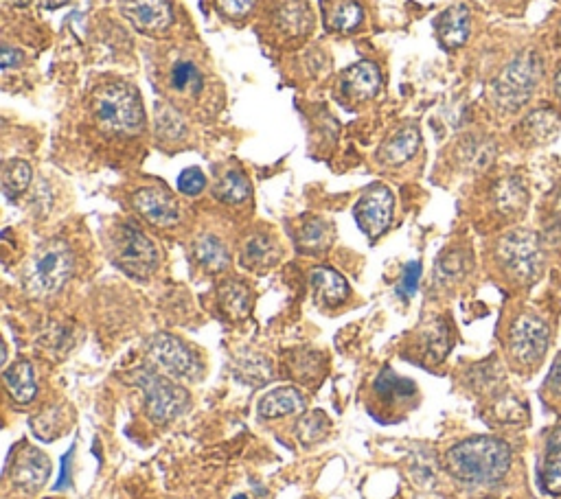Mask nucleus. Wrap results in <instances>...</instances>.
<instances>
[{
	"label": "nucleus",
	"mask_w": 561,
	"mask_h": 499,
	"mask_svg": "<svg viewBox=\"0 0 561 499\" xmlns=\"http://www.w3.org/2000/svg\"><path fill=\"white\" fill-rule=\"evenodd\" d=\"M119 9L136 31L150 36L174 25V9L169 0H119Z\"/></svg>",
	"instance_id": "nucleus-11"
},
{
	"label": "nucleus",
	"mask_w": 561,
	"mask_h": 499,
	"mask_svg": "<svg viewBox=\"0 0 561 499\" xmlns=\"http://www.w3.org/2000/svg\"><path fill=\"white\" fill-rule=\"evenodd\" d=\"M217 9L228 18H244L250 14V9L255 7L257 0H215Z\"/></svg>",
	"instance_id": "nucleus-43"
},
{
	"label": "nucleus",
	"mask_w": 561,
	"mask_h": 499,
	"mask_svg": "<svg viewBox=\"0 0 561 499\" xmlns=\"http://www.w3.org/2000/svg\"><path fill=\"white\" fill-rule=\"evenodd\" d=\"M202 75L198 71V66L189 60H180L171 66L169 73V86L176 92H191V95H198L202 90Z\"/></svg>",
	"instance_id": "nucleus-36"
},
{
	"label": "nucleus",
	"mask_w": 561,
	"mask_h": 499,
	"mask_svg": "<svg viewBox=\"0 0 561 499\" xmlns=\"http://www.w3.org/2000/svg\"><path fill=\"white\" fill-rule=\"evenodd\" d=\"M544 66L535 51H524L515 55L505 71L491 84V97L496 106L505 112L520 110L531 99L537 84L542 81Z\"/></svg>",
	"instance_id": "nucleus-4"
},
{
	"label": "nucleus",
	"mask_w": 561,
	"mask_h": 499,
	"mask_svg": "<svg viewBox=\"0 0 561 499\" xmlns=\"http://www.w3.org/2000/svg\"><path fill=\"white\" fill-rule=\"evenodd\" d=\"M469 29H472V16L465 5H454L445 9L437 20V33L445 49H459L469 38Z\"/></svg>",
	"instance_id": "nucleus-18"
},
{
	"label": "nucleus",
	"mask_w": 561,
	"mask_h": 499,
	"mask_svg": "<svg viewBox=\"0 0 561 499\" xmlns=\"http://www.w3.org/2000/svg\"><path fill=\"white\" fill-rule=\"evenodd\" d=\"M193 257H196L200 268L211 274L224 272L228 265H231V254L224 246L222 239H217L215 235H202L193 243Z\"/></svg>",
	"instance_id": "nucleus-26"
},
{
	"label": "nucleus",
	"mask_w": 561,
	"mask_h": 499,
	"mask_svg": "<svg viewBox=\"0 0 561 499\" xmlns=\"http://www.w3.org/2000/svg\"><path fill=\"white\" fill-rule=\"evenodd\" d=\"M274 25L285 36H307L314 27L312 9L305 0H283L274 11Z\"/></svg>",
	"instance_id": "nucleus-19"
},
{
	"label": "nucleus",
	"mask_w": 561,
	"mask_h": 499,
	"mask_svg": "<svg viewBox=\"0 0 561 499\" xmlns=\"http://www.w3.org/2000/svg\"><path fill=\"white\" fill-rule=\"evenodd\" d=\"M134 379L145 394V410L154 423L165 425L169 421L178 419V416L187 410L189 405L187 390L180 388L176 381H171L169 377L160 375L156 368L143 366L136 370Z\"/></svg>",
	"instance_id": "nucleus-7"
},
{
	"label": "nucleus",
	"mask_w": 561,
	"mask_h": 499,
	"mask_svg": "<svg viewBox=\"0 0 561 499\" xmlns=\"http://www.w3.org/2000/svg\"><path fill=\"white\" fill-rule=\"evenodd\" d=\"M309 285H312L316 305L329 307V309L345 305L351 294L347 278L331 268L312 270V274H309Z\"/></svg>",
	"instance_id": "nucleus-16"
},
{
	"label": "nucleus",
	"mask_w": 561,
	"mask_h": 499,
	"mask_svg": "<svg viewBox=\"0 0 561 499\" xmlns=\"http://www.w3.org/2000/svg\"><path fill=\"white\" fill-rule=\"evenodd\" d=\"M494 414L498 416V421H502V423H520V419L524 416V405H520L518 399L505 397V399L496 401Z\"/></svg>",
	"instance_id": "nucleus-42"
},
{
	"label": "nucleus",
	"mask_w": 561,
	"mask_h": 499,
	"mask_svg": "<svg viewBox=\"0 0 561 499\" xmlns=\"http://www.w3.org/2000/svg\"><path fill=\"white\" fill-rule=\"evenodd\" d=\"M95 121L103 132L134 134L145 123L139 92L128 84H108L97 90L93 99Z\"/></svg>",
	"instance_id": "nucleus-3"
},
{
	"label": "nucleus",
	"mask_w": 561,
	"mask_h": 499,
	"mask_svg": "<svg viewBox=\"0 0 561 499\" xmlns=\"http://www.w3.org/2000/svg\"><path fill=\"white\" fill-rule=\"evenodd\" d=\"M110 257L117 268L132 278H147L158 268V250L152 239L132 224L114 228L110 237Z\"/></svg>",
	"instance_id": "nucleus-6"
},
{
	"label": "nucleus",
	"mask_w": 561,
	"mask_h": 499,
	"mask_svg": "<svg viewBox=\"0 0 561 499\" xmlns=\"http://www.w3.org/2000/svg\"><path fill=\"white\" fill-rule=\"evenodd\" d=\"M3 379H5V388L9 392V397L16 403L27 405L36 399L38 381H36V375H33V366L27 362V359H20V362H16L14 366L5 368Z\"/></svg>",
	"instance_id": "nucleus-22"
},
{
	"label": "nucleus",
	"mask_w": 561,
	"mask_h": 499,
	"mask_svg": "<svg viewBox=\"0 0 561 499\" xmlns=\"http://www.w3.org/2000/svg\"><path fill=\"white\" fill-rule=\"evenodd\" d=\"M555 90H557V95L561 99V71L557 73V79H555Z\"/></svg>",
	"instance_id": "nucleus-49"
},
{
	"label": "nucleus",
	"mask_w": 561,
	"mask_h": 499,
	"mask_svg": "<svg viewBox=\"0 0 561 499\" xmlns=\"http://www.w3.org/2000/svg\"><path fill=\"white\" fill-rule=\"evenodd\" d=\"M329 432H331V419L323 410L301 414L299 423L294 427L296 440H299L303 447H314L318 443H323Z\"/></svg>",
	"instance_id": "nucleus-30"
},
{
	"label": "nucleus",
	"mask_w": 561,
	"mask_h": 499,
	"mask_svg": "<svg viewBox=\"0 0 561 499\" xmlns=\"http://www.w3.org/2000/svg\"><path fill=\"white\" fill-rule=\"evenodd\" d=\"M281 257V250L266 232H255L244 241L242 248V263L248 265L253 270H266L270 265H274Z\"/></svg>",
	"instance_id": "nucleus-25"
},
{
	"label": "nucleus",
	"mask_w": 561,
	"mask_h": 499,
	"mask_svg": "<svg viewBox=\"0 0 561 499\" xmlns=\"http://www.w3.org/2000/svg\"><path fill=\"white\" fill-rule=\"evenodd\" d=\"M540 486L546 495H561V427L548 436L540 464Z\"/></svg>",
	"instance_id": "nucleus-24"
},
{
	"label": "nucleus",
	"mask_w": 561,
	"mask_h": 499,
	"mask_svg": "<svg viewBox=\"0 0 561 499\" xmlns=\"http://www.w3.org/2000/svg\"><path fill=\"white\" fill-rule=\"evenodd\" d=\"M217 303L228 320H246L253 309V294L239 281H226L217 289Z\"/></svg>",
	"instance_id": "nucleus-23"
},
{
	"label": "nucleus",
	"mask_w": 561,
	"mask_h": 499,
	"mask_svg": "<svg viewBox=\"0 0 561 499\" xmlns=\"http://www.w3.org/2000/svg\"><path fill=\"white\" fill-rule=\"evenodd\" d=\"M496 257L500 268L518 283H533L542 272L544 248L533 230H511L498 241Z\"/></svg>",
	"instance_id": "nucleus-5"
},
{
	"label": "nucleus",
	"mask_w": 561,
	"mask_h": 499,
	"mask_svg": "<svg viewBox=\"0 0 561 499\" xmlns=\"http://www.w3.org/2000/svg\"><path fill=\"white\" fill-rule=\"evenodd\" d=\"M20 64V53L16 49H9V46H5L3 49V68H16Z\"/></svg>",
	"instance_id": "nucleus-46"
},
{
	"label": "nucleus",
	"mask_w": 561,
	"mask_h": 499,
	"mask_svg": "<svg viewBox=\"0 0 561 499\" xmlns=\"http://www.w3.org/2000/svg\"><path fill=\"white\" fill-rule=\"evenodd\" d=\"M419 281H421V263L410 261L402 272V278H399L397 296L406 298V300L415 296L417 289H419Z\"/></svg>",
	"instance_id": "nucleus-41"
},
{
	"label": "nucleus",
	"mask_w": 561,
	"mask_h": 499,
	"mask_svg": "<svg viewBox=\"0 0 561 499\" xmlns=\"http://www.w3.org/2000/svg\"><path fill=\"white\" fill-rule=\"evenodd\" d=\"M511 447L494 436H474L445 454V467L463 484L487 486L500 482L511 469Z\"/></svg>",
	"instance_id": "nucleus-1"
},
{
	"label": "nucleus",
	"mask_w": 561,
	"mask_h": 499,
	"mask_svg": "<svg viewBox=\"0 0 561 499\" xmlns=\"http://www.w3.org/2000/svg\"><path fill=\"white\" fill-rule=\"evenodd\" d=\"M334 228L331 224H327L325 219L320 217H312L307 222L301 224L299 232H296V246H299L303 252H325L331 241H334Z\"/></svg>",
	"instance_id": "nucleus-28"
},
{
	"label": "nucleus",
	"mask_w": 561,
	"mask_h": 499,
	"mask_svg": "<svg viewBox=\"0 0 561 499\" xmlns=\"http://www.w3.org/2000/svg\"><path fill=\"white\" fill-rule=\"evenodd\" d=\"M132 206L145 222L169 228L180 222V206L176 197L163 187H143L132 195Z\"/></svg>",
	"instance_id": "nucleus-12"
},
{
	"label": "nucleus",
	"mask_w": 561,
	"mask_h": 499,
	"mask_svg": "<svg viewBox=\"0 0 561 499\" xmlns=\"http://www.w3.org/2000/svg\"><path fill=\"white\" fill-rule=\"evenodd\" d=\"M147 353L171 377L198 379L202 373V364L193 348L171 333H156L147 344Z\"/></svg>",
	"instance_id": "nucleus-9"
},
{
	"label": "nucleus",
	"mask_w": 561,
	"mask_h": 499,
	"mask_svg": "<svg viewBox=\"0 0 561 499\" xmlns=\"http://www.w3.org/2000/svg\"><path fill=\"white\" fill-rule=\"evenodd\" d=\"M496 158V145L489 138L469 136L461 145V160L469 171H483Z\"/></svg>",
	"instance_id": "nucleus-33"
},
{
	"label": "nucleus",
	"mask_w": 561,
	"mask_h": 499,
	"mask_svg": "<svg viewBox=\"0 0 561 499\" xmlns=\"http://www.w3.org/2000/svg\"><path fill=\"white\" fill-rule=\"evenodd\" d=\"M494 206L505 217L522 215L529 206V191H526L524 180L518 176L502 178L494 189Z\"/></svg>",
	"instance_id": "nucleus-21"
},
{
	"label": "nucleus",
	"mask_w": 561,
	"mask_h": 499,
	"mask_svg": "<svg viewBox=\"0 0 561 499\" xmlns=\"http://www.w3.org/2000/svg\"><path fill=\"white\" fill-rule=\"evenodd\" d=\"M548 388H551L555 394H561V355L557 357L555 366L551 368V377H548Z\"/></svg>",
	"instance_id": "nucleus-45"
},
{
	"label": "nucleus",
	"mask_w": 561,
	"mask_h": 499,
	"mask_svg": "<svg viewBox=\"0 0 561 499\" xmlns=\"http://www.w3.org/2000/svg\"><path fill=\"white\" fill-rule=\"evenodd\" d=\"M548 340H551L548 324L535 313H522L509 329V355L513 362H518L524 368L537 366L546 355Z\"/></svg>",
	"instance_id": "nucleus-8"
},
{
	"label": "nucleus",
	"mask_w": 561,
	"mask_h": 499,
	"mask_svg": "<svg viewBox=\"0 0 561 499\" xmlns=\"http://www.w3.org/2000/svg\"><path fill=\"white\" fill-rule=\"evenodd\" d=\"M410 478L419 486H430L437 480V458L432 451L419 449L410 458Z\"/></svg>",
	"instance_id": "nucleus-38"
},
{
	"label": "nucleus",
	"mask_w": 561,
	"mask_h": 499,
	"mask_svg": "<svg viewBox=\"0 0 561 499\" xmlns=\"http://www.w3.org/2000/svg\"><path fill=\"white\" fill-rule=\"evenodd\" d=\"M68 3V0H40V5L44 7V9H60V7H64Z\"/></svg>",
	"instance_id": "nucleus-48"
},
{
	"label": "nucleus",
	"mask_w": 561,
	"mask_h": 499,
	"mask_svg": "<svg viewBox=\"0 0 561 499\" xmlns=\"http://www.w3.org/2000/svg\"><path fill=\"white\" fill-rule=\"evenodd\" d=\"M559 114L553 108H540L526 116L522 123L524 134L531 138V141H548V138L555 136L559 130Z\"/></svg>",
	"instance_id": "nucleus-34"
},
{
	"label": "nucleus",
	"mask_w": 561,
	"mask_h": 499,
	"mask_svg": "<svg viewBox=\"0 0 561 499\" xmlns=\"http://www.w3.org/2000/svg\"><path fill=\"white\" fill-rule=\"evenodd\" d=\"M467 272V257L463 252H450L445 254L441 263L437 265V278H441L443 283L459 281Z\"/></svg>",
	"instance_id": "nucleus-39"
},
{
	"label": "nucleus",
	"mask_w": 561,
	"mask_h": 499,
	"mask_svg": "<svg viewBox=\"0 0 561 499\" xmlns=\"http://www.w3.org/2000/svg\"><path fill=\"white\" fill-rule=\"evenodd\" d=\"M423 340V351L428 353V357H432V362H441V359L448 355L450 351V329L445 327L443 322H434L432 327H428L421 335Z\"/></svg>",
	"instance_id": "nucleus-37"
},
{
	"label": "nucleus",
	"mask_w": 561,
	"mask_h": 499,
	"mask_svg": "<svg viewBox=\"0 0 561 499\" xmlns=\"http://www.w3.org/2000/svg\"><path fill=\"white\" fill-rule=\"evenodd\" d=\"M206 189V176L202 173V169L198 167H189L178 176V191L182 195L196 197Z\"/></svg>",
	"instance_id": "nucleus-40"
},
{
	"label": "nucleus",
	"mask_w": 561,
	"mask_h": 499,
	"mask_svg": "<svg viewBox=\"0 0 561 499\" xmlns=\"http://www.w3.org/2000/svg\"><path fill=\"white\" fill-rule=\"evenodd\" d=\"M71 456H73V451L71 454H66L64 456V460H62V475H60V480H57V484H55V491H62V489H66L68 486V460H71Z\"/></svg>",
	"instance_id": "nucleus-47"
},
{
	"label": "nucleus",
	"mask_w": 561,
	"mask_h": 499,
	"mask_svg": "<svg viewBox=\"0 0 561 499\" xmlns=\"http://www.w3.org/2000/svg\"><path fill=\"white\" fill-rule=\"evenodd\" d=\"M323 359L309 348H296L288 357V373L301 384H314L323 375Z\"/></svg>",
	"instance_id": "nucleus-31"
},
{
	"label": "nucleus",
	"mask_w": 561,
	"mask_h": 499,
	"mask_svg": "<svg viewBox=\"0 0 561 499\" xmlns=\"http://www.w3.org/2000/svg\"><path fill=\"white\" fill-rule=\"evenodd\" d=\"M419 147H421V134L415 125H408L404 130H399L397 134L388 138V141L382 145L380 154H377V158H380L382 165L402 167L408 160L417 156Z\"/></svg>",
	"instance_id": "nucleus-17"
},
{
	"label": "nucleus",
	"mask_w": 561,
	"mask_h": 499,
	"mask_svg": "<svg viewBox=\"0 0 561 499\" xmlns=\"http://www.w3.org/2000/svg\"><path fill=\"white\" fill-rule=\"evenodd\" d=\"M235 499H248L246 495H239V497H235Z\"/></svg>",
	"instance_id": "nucleus-50"
},
{
	"label": "nucleus",
	"mask_w": 561,
	"mask_h": 499,
	"mask_svg": "<svg viewBox=\"0 0 561 499\" xmlns=\"http://www.w3.org/2000/svg\"><path fill=\"white\" fill-rule=\"evenodd\" d=\"M307 401L296 388H279L263 394L259 401V414L263 419H283V416L305 414Z\"/></svg>",
	"instance_id": "nucleus-20"
},
{
	"label": "nucleus",
	"mask_w": 561,
	"mask_h": 499,
	"mask_svg": "<svg viewBox=\"0 0 561 499\" xmlns=\"http://www.w3.org/2000/svg\"><path fill=\"white\" fill-rule=\"evenodd\" d=\"M51 475V460L36 447H22L14 462L9 464V478L25 493H36L47 484Z\"/></svg>",
	"instance_id": "nucleus-13"
},
{
	"label": "nucleus",
	"mask_w": 561,
	"mask_h": 499,
	"mask_svg": "<svg viewBox=\"0 0 561 499\" xmlns=\"http://www.w3.org/2000/svg\"><path fill=\"white\" fill-rule=\"evenodd\" d=\"M364 20V9L358 0H334L325 11V25L329 31L351 33Z\"/></svg>",
	"instance_id": "nucleus-27"
},
{
	"label": "nucleus",
	"mask_w": 561,
	"mask_h": 499,
	"mask_svg": "<svg viewBox=\"0 0 561 499\" xmlns=\"http://www.w3.org/2000/svg\"><path fill=\"white\" fill-rule=\"evenodd\" d=\"M393 208L395 200L391 189L386 184H373L366 189L358 200L356 208H353V217L369 239L382 237L393 222Z\"/></svg>",
	"instance_id": "nucleus-10"
},
{
	"label": "nucleus",
	"mask_w": 561,
	"mask_h": 499,
	"mask_svg": "<svg viewBox=\"0 0 561 499\" xmlns=\"http://www.w3.org/2000/svg\"><path fill=\"white\" fill-rule=\"evenodd\" d=\"M373 394L377 401L388 405V408H402V405L404 408H412L419 397V390L415 381L399 377L393 368L386 366L375 379Z\"/></svg>",
	"instance_id": "nucleus-15"
},
{
	"label": "nucleus",
	"mask_w": 561,
	"mask_h": 499,
	"mask_svg": "<svg viewBox=\"0 0 561 499\" xmlns=\"http://www.w3.org/2000/svg\"><path fill=\"white\" fill-rule=\"evenodd\" d=\"M42 416H44V419H47V423H44L42 419H33V421H31L33 434H36L38 438H44V429H51V436L55 438V436H57L55 429H60V427H62L60 412H57V410H47V412H42Z\"/></svg>",
	"instance_id": "nucleus-44"
},
{
	"label": "nucleus",
	"mask_w": 561,
	"mask_h": 499,
	"mask_svg": "<svg viewBox=\"0 0 561 499\" xmlns=\"http://www.w3.org/2000/svg\"><path fill=\"white\" fill-rule=\"evenodd\" d=\"M213 193L222 204L239 206L250 197V182L242 171H226L220 180L215 182Z\"/></svg>",
	"instance_id": "nucleus-32"
},
{
	"label": "nucleus",
	"mask_w": 561,
	"mask_h": 499,
	"mask_svg": "<svg viewBox=\"0 0 561 499\" xmlns=\"http://www.w3.org/2000/svg\"><path fill=\"white\" fill-rule=\"evenodd\" d=\"M31 165L25 160H11L3 169V193L7 200H16L29 189L31 184Z\"/></svg>",
	"instance_id": "nucleus-35"
},
{
	"label": "nucleus",
	"mask_w": 561,
	"mask_h": 499,
	"mask_svg": "<svg viewBox=\"0 0 561 499\" xmlns=\"http://www.w3.org/2000/svg\"><path fill=\"white\" fill-rule=\"evenodd\" d=\"M235 375L239 381H244L248 386H263L272 379V364L268 357L259 353L246 351L242 357H237L235 362Z\"/></svg>",
	"instance_id": "nucleus-29"
},
{
	"label": "nucleus",
	"mask_w": 561,
	"mask_h": 499,
	"mask_svg": "<svg viewBox=\"0 0 561 499\" xmlns=\"http://www.w3.org/2000/svg\"><path fill=\"white\" fill-rule=\"evenodd\" d=\"M382 88V73L373 62H358L347 68L340 79V90L347 101H371Z\"/></svg>",
	"instance_id": "nucleus-14"
},
{
	"label": "nucleus",
	"mask_w": 561,
	"mask_h": 499,
	"mask_svg": "<svg viewBox=\"0 0 561 499\" xmlns=\"http://www.w3.org/2000/svg\"><path fill=\"white\" fill-rule=\"evenodd\" d=\"M559 208H561V195H559Z\"/></svg>",
	"instance_id": "nucleus-51"
},
{
	"label": "nucleus",
	"mask_w": 561,
	"mask_h": 499,
	"mask_svg": "<svg viewBox=\"0 0 561 499\" xmlns=\"http://www.w3.org/2000/svg\"><path fill=\"white\" fill-rule=\"evenodd\" d=\"M73 272L75 257L71 246L62 239H51L42 243L31 257L25 272V287L31 296L49 298L62 292Z\"/></svg>",
	"instance_id": "nucleus-2"
}]
</instances>
